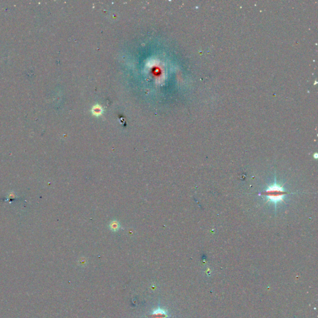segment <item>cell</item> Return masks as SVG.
I'll return each instance as SVG.
<instances>
[{
	"mask_svg": "<svg viewBox=\"0 0 318 318\" xmlns=\"http://www.w3.org/2000/svg\"><path fill=\"white\" fill-rule=\"evenodd\" d=\"M265 193H267V198L268 199L275 204L282 201L285 196L283 188L277 184L269 186Z\"/></svg>",
	"mask_w": 318,
	"mask_h": 318,
	"instance_id": "1",
	"label": "cell"
},
{
	"mask_svg": "<svg viewBox=\"0 0 318 318\" xmlns=\"http://www.w3.org/2000/svg\"><path fill=\"white\" fill-rule=\"evenodd\" d=\"M150 318H168V314L167 311L160 307L157 308L152 312L149 315Z\"/></svg>",
	"mask_w": 318,
	"mask_h": 318,
	"instance_id": "2",
	"label": "cell"
}]
</instances>
